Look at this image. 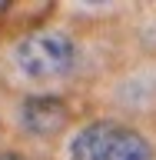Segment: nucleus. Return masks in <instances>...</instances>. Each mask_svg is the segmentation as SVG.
<instances>
[{
    "mask_svg": "<svg viewBox=\"0 0 156 160\" xmlns=\"http://www.w3.org/2000/svg\"><path fill=\"white\" fill-rule=\"evenodd\" d=\"M116 123H90L87 130H80L77 140L70 143V160H106L110 147H113V137H116Z\"/></svg>",
    "mask_w": 156,
    "mask_h": 160,
    "instance_id": "nucleus-3",
    "label": "nucleus"
},
{
    "mask_svg": "<svg viewBox=\"0 0 156 160\" xmlns=\"http://www.w3.org/2000/svg\"><path fill=\"white\" fill-rule=\"evenodd\" d=\"M149 157H153V150H149L146 137H139L136 130H123L120 127L106 160H149Z\"/></svg>",
    "mask_w": 156,
    "mask_h": 160,
    "instance_id": "nucleus-4",
    "label": "nucleus"
},
{
    "mask_svg": "<svg viewBox=\"0 0 156 160\" xmlns=\"http://www.w3.org/2000/svg\"><path fill=\"white\" fill-rule=\"evenodd\" d=\"M67 120H70V110L57 97H30L23 103V127L37 137H57L67 127Z\"/></svg>",
    "mask_w": 156,
    "mask_h": 160,
    "instance_id": "nucleus-2",
    "label": "nucleus"
},
{
    "mask_svg": "<svg viewBox=\"0 0 156 160\" xmlns=\"http://www.w3.org/2000/svg\"><path fill=\"white\" fill-rule=\"evenodd\" d=\"M73 63V43L63 33H33L17 47V67L33 80H47L67 73Z\"/></svg>",
    "mask_w": 156,
    "mask_h": 160,
    "instance_id": "nucleus-1",
    "label": "nucleus"
},
{
    "mask_svg": "<svg viewBox=\"0 0 156 160\" xmlns=\"http://www.w3.org/2000/svg\"><path fill=\"white\" fill-rule=\"evenodd\" d=\"M0 160H20V157H0Z\"/></svg>",
    "mask_w": 156,
    "mask_h": 160,
    "instance_id": "nucleus-5",
    "label": "nucleus"
}]
</instances>
